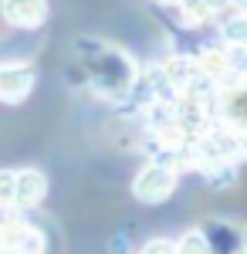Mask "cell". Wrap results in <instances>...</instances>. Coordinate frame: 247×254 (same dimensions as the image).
I'll list each match as a JSON object with an SVG mask.
<instances>
[{
	"mask_svg": "<svg viewBox=\"0 0 247 254\" xmlns=\"http://www.w3.org/2000/svg\"><path fill=\"white\" fill-rule=\"evenodd\" d=\"M78 58H81L88 85L102 98L122 102V98L132 95L139 68L125 51H119V48H112V44H105L98 38H78Z\"/></svg>",
	"mask_w": 247,
	"mask_h": 254,
	"instance_id": "6da1fadb",
	"label": "cell"
},
{
	"mask_svg": "<svg viewBox=\"0 0 247 254\" xmlns=\"http://www.w3.org/2000/svg\"><path fill=\"white\" fill-rule=\"evenodd\" d=\"M213 122L227 129L247 146V71H230L220 81L217 105H213Z\"/></svg>",
	"mask_w": 247,
	"mask_h": 254,
	"instance_id": "7a4b0ae2",
	"label": "cell"
},
{
	"mask_svg": "<svg viewBox=\"0 0 247 254\" xmlns=\"http://www.w3.org/2000/svg\"><path fill=\"white\" fill-rule=\"evenodd\" d=\"M176 176H180V166H176V159L170 153L156 156L152 163L142 166V173L135 176V183H132L135 200H142V203H163V200H170L173 190H176Z\"/></svg>",
	"mask_w": 247,
	"mask_h": 254,
	"instance_id": "3957f363",
	"label": "cell"
},
{
	"mask_svg": "<svg viewBox=\"0 0 247 254\" xmlns=\"http://www.w3.org/2000/svg\"><path fill=\"white\" fill-rule=\"evenodd\" d=\"M34 88V64L27 61H7L0 64V102L3 105H17L31 95Z\"/></svg>",
	"mask_w": 247,
	"mask_h": 254,
	"instance_id": "277c9868",
	"label": "cell"
},
{
	"mask_svg": "<svg viewBox=\"0 0 247 254\" xmlns=\"http://www.w3.org/2000/svg\"><path fill=\"white\" fill-rule=\"evenodd\" d=\"M0 14L10 27L34 31L48 20V0H0Z\"/></svg>",
	"mask_w": 247,
	"mask_h": 254,
	"instance_id": "5b68a950",
	"label": "cell"
},
{
	"mask_svg": "<svg viewBox=\"0 0 247 254\" xmlns=\"http://www.w3.org/2000/svg\"><path fill=\"white\" fill-rule=\"evenodd\" d=\"M48 193V180L41 170H17V190H14V210L38 207Z\"/></svg>",
	"mask_w": 247,
	"mask_h": 254,
	"instance_id": "8992f818",
	"label": "cell"
},
{
	"mask_svg": "<svg viewBox=\"0 0 247 254\" xmlns=\"http://www.w3.org/2000/svg\"><path fill=\"white\" fill-rule=\"evenodd\" d=\"M159 71H163V78L183 95L193 85V78L200 75V64H196V58H190V55H173V58H166L159 64Z\"/></svg>",
	"mask_w": 247,
	"mask_h": 254,
	"instance_id": "52a82bcc",
	"label": "cell"
},
{
	"mask_svg": "<svg viewBox=\"0 0 247 254\" xmlns=\"http://www.w3.org/2000/svg\"><path fill=\"white\" fill-rule=\"evenodd\" d=\"M196 64H200V71H203V75L224 81L230 71H234V55H230L227 44H224V48H203V51H200V58H196Z\"/></svg>",
	"mask_w": 247,
	"mask_h": 254,
	"instance_id": "ba28073f",
	"label": "cell"
},
{
	"mask_svg": "<svg viewBox=\"0 0 247 254\" xmlns=\"http://www.w3.org/2000/svg\"><path fill=\"white\" fill-rule=\"evenodd\" d=\"M176 10H180V20L186 27H203V24H210L217 17V10L207 0H176Z\"/></svg>",
	"mask_w": 247,
	"mask_h": 254,
	"instance_id": "9c48e42d",
	"label": "cell"
},
{
	"mask_svg": "<svg viewBox=\"0 0 247 254\" xmlns=\"http://www.w3.org/2000/svg\"><path fill=\"white\" fill-rule=\"evenodd\" d=\"M220 41L227 48H244L247 44V14H237L234 10V17H227L220 24Z\"/></svg>",
	"mask_w": 247,
	"mask_h": 254,
	"instance_id": "30bf717a",
	"label": "cell"
},
{
	"mask_svg": "<svg viewBox=\"0 0 247 254\" xmlns=\"http://www.w3.org/2000/svg\"><path fill=\"white\" fill-rule=\"evenodd\" d=\"M173 251L176 254H193V251H210V241L203 231H186V234L173 237Z\"/></svg>",
	"mask_w": 247,
	"mask_h": 254,
	"instance_id": "8fae6325",
	"label": "cell"
},
{
	"mask_svg": "<svg viewBox=\"0 0 247 254\" xmlns=\"http://www.w3.org/2000/svg\"><path fill=\"white\" fill-rule=\"evenodd\" d=\"M14 190H17V173L0 170V210H14Z\"/></svg>",
	"mask_w": 247,
	"mask_h": 254,
	"instance_id": "7c38bea8",
	"label": "cell"
},
{
	"mask_svg": "<svg viewBox=\"0 0 247 254\" xmlns=\"http://www.w3.org/2000/svg\"><path fill=\"white\" fill-rule=\"evenodd\" d=\"M173 251V237H152L142 244V254H170Z\"/></svg>",
	"mask_w": 247,
	"mask_h": 254,
	"instance_id": "4fadbf2b",
	"label": "cell"
},
{
	"mask_svg": "<svg viewBox=\"0 0 247 254\" xmlns=\"http://www.w3.org/2000/svg\"><path fill=\"white\" fill-rule=\"evenodd\" d=\"M234 55V71H247V44L244 48H230Z\"/></svg>",
	"mask_w": 247,
	"mask_h": 254,
	"instance_id": "5bb4252c",
	"label": "cell"
},
{
	"mask_svg": "<svg viewBox=\"0 0 247 254\" xmlns=\"http://www.w3.org/2000/svg\"><path fill=\"white\" fill-rule=\"evenodd\" d=\"M210 7H213V10H217V14H220V10H224V7H230V0H207Z\"/></svg>",
	"mask_w": 247,
	"mask_h": 254,
	"instance_id": "9a60e30c",
	"label": "cell"
},
{
	"mask_svg": "<svg viewBox=\"0 0 247 254\" xmlns=\"http://www.w3.org/2000/svg\"><path fill=\"white\" fill-rule=\"evenodd\" d=\"M230 7H234L237 14H247V0H230Z\"/></svg>",
	"mask_w": 247,
	"mask_h": 254,
	"instance_id": "2e32d148",
	"label": "cell"
},
{
	"mask_svg": "<svg viewBox=\"0 0 247 254\" xmlns=\"http://www.w3.org/2000/svg\"><path fill=\"white\" fill-rule=\"evenodd\" d=\"M241 251H247V234H244V237H241Z\"/></svg>",
	"mask_w": 247,
	"mask_h": 254,
	"instance_id": "e0dca14e",
	"label": "cell"
},
{
	"mask_svg": "<svg viewBox=\"0 0 247 254\" xmlns=\"http://www.w3.org/2000/svg\"><path fill=\"white\" fill-rule=\"evenodd\" d=\"M159 3H176V0H159Z\"/></svg>",
	"mask_w": 247,
	"mask_h": 254,
	"instance_id": "ac0fdd59",
	"label": "cell"
}]
</instances>
